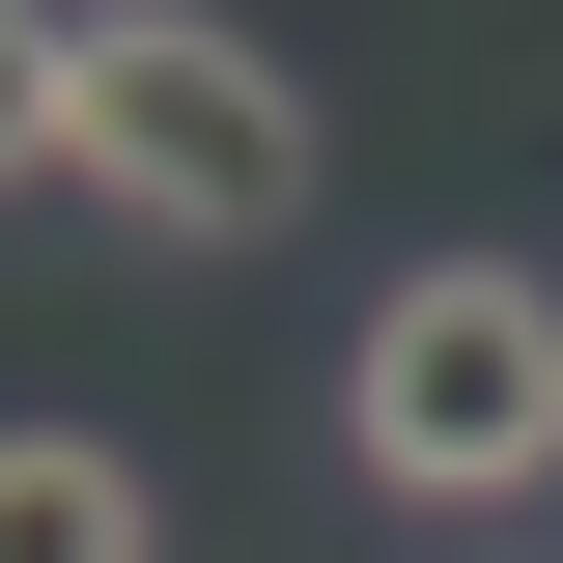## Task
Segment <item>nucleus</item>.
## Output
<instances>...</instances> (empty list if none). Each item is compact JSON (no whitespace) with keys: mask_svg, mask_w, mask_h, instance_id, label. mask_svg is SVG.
I'll use <instances>...</instances> for the list:
<instances>
[{"mask_svg":"<svg viewBox=\"0 0 563 563\" xmlns=\"http://www.w3.org/2000/svg\"><path fill=\"white\" fill-rule=\"evenodd\" d=\"M310 169H339V113L282 85V29H225V0H85V141H57V198H113L141 254H282Z\"/></svg>","mask_w":563,"mask_h":563,"instance_id":"nucleus-1","label":"nucleus"},{"mask_svg":"<svg viewBox=\"0 0 563 563\" xmlns=\"http://www.w3.org/2000/svg\"><path fill=\"white\" fill-rule=\"evenodd\" d=\"M339 451H366V507H536V479H563V282H536V254H422V282H366Z\"/></svg>","mask_w":563,"mask_h":563,"instance_id":"nucleus-2","label":"nucleus"},{"mask_svg":"<svg viewBox=\"0 0 563 563\" xmlns=\"http://www.w3.org/2000/svg\"><path fill=\"white\" fill-rule=\"evenodd\" d=\"M0 563H169V479L113 422H0Z\"/></svg>","mask_w":563,"mask_h":563,"instance_id":"nucleus-3","label":"nucleus"},{"mask_svg":"<svg viewBox=\"0 0 563 563\" xmlns=\"http://www.w3.org/2000/svg\"><path fill=\"white\" fill-rule=\"evenodd\" d=\"M85 141V0H0V198H57Z\"/></svg>","mask_w":563,"mask_h":563,"instance_id":"nucleus-4","label":"nucleus"}]
</instances>
